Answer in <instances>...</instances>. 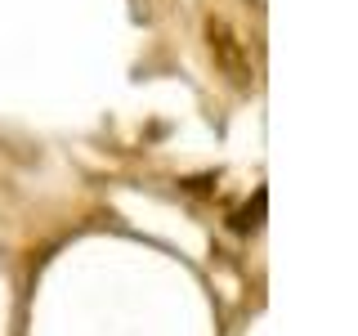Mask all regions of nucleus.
Returning <instances> with one entry per match:
<instances>
[{"instance_id":"obj_1","label":"nucleus","mask_w":358,"mask_h":336,"mask_svg":"<svg viewBox=\"0 0 358 336\" xmlns=\"http://www.w3.org/2000/svg\"><path fill=\"white\" fill-rule=\"evenodd\" d=\"M206 45H210V54H215V67H220V72L229 76L238 90H251V85H255L251 50H246V41L233 31L229 18H210V22H206Z\"/></svg>"},{"instance_id":"obj_2","label":"nucleus","mask_w":358,"mask_h":336,"mask_svg":"<svg viewBox=\"0 0 358 336\" xmlns=\"http://www.w3.org/2000/svg\"><path fill=\"white\" fill-rule=\"evenodd\" d=\"M260 211H264V193H255V206H246V211H238V216H233V229H255V224H260Z\"/></svg>"}]
</instances>
